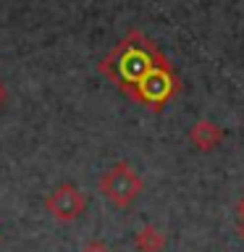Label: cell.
Listing matches in <instances>:
<instances>
[{
  "mask_svg": "<svg viewBox=\"0 0 244 252\" xmlns=\"http://www.w3.org/2000/svg\"><path fill=\"white\" fill-rule=\"evenodd\" d=\"M242 236H244V223H242Z\"/></svg>",
  "mask_w": 244,
  "mask_h": 252,
  "instance_id": "30bf717a",
  "label": "cell"
},
{
  "mask_svg": "<svg viewBox=\"0 0 244 252\" xmlns=\"http://www.w3.org/2000/svg\"><path fill=\"white\" fill-rule=\"evenodd\" d=\"M168 58L147 34H142L139 29L129 32L123 39H118V45L110 50L105 58L97 63L100 74L110 79L123 94H129L142 79H145L155 66H160Z\"/></svg>",
  "mask_w": 244,
  "mask_h": 252,
  "instance_id": "6da1fadb",
  "label": "cell"
},
{
  "mask_svg": "<svg viewBox=\"0 0 244 252\" xmlns=\"http://www.w3.org/2000/svg\"><path fill=\"white\" fill-rule=\"evenodd\" d=\"M134 247L139 252H160L165 247V234L157 226L147 223L137 231V236H134Z\"/></svg>",
  "mask_w": 244,
  "mask_h": 252,
  "instance_id": "8992f818",
  "label": "cell"
},
{
  "mask_svg": "<svg viewBox=\"0 0 244 252\" xmlns=\"http://www.w3.org/2000/svg\"><path fill=\"white\" fill-rule=\"evenodd\" d=\"M220 139H223V129H220L215 121H208V118L197 121L192 129H189V142H192L197 150H202V153L215 150L220 145Z\"/></svg>",
  "mask_w": 244,
  "mask_h": 252,
  "instance_id": "5b68a950",
  "label": "cell"
},
{
  "mask_svg": "<svg viewBox=\"0 0 244 252\" xmlns=\"http://www.w3.org/2000/svg\"><path fill=\"white\" fill-rule=\"evenodd\" d=\"M179 90H181V79L176 74V68H173V63L165 61L160 66H155L137 87H134L129 92V97L157 113V110H163L173 97H176Z\"/></svg>",
  "mask_w": 244,
  "mask_h": 252,
  "instance_id": "7a4b0ae2",
  "label": "cell"
},
{
  "mask_svg": "<svg viewBox=\"0 0 244 252\" xmlns=\"http://www.w3.org/2000/svg\"><path fill=\"white\" fill-rule=\"evenodd\" d=\"M45 210L50 213L55 220H61V223H71V220H76L87 210V194L76 184L66 181V184L55 187L53 192L47 194Z\"/></svg>",
  "mask_w": 244,
  "mask_h": 252,
  "instance_id": "277c9868",
  "label": "cell"
},
{
  "mask_svg": "<svg viewBox=\"0 0 244 252\" xmlns=\"http://www.w3.org/2000/svg\"><path fill=\"white\" fill-rule=\"evenodd\" d=\"M142 187L145 184H142L139 173L134 171L126 160L113 163L100 176V192H102V197H108L116 208H129V205L139 197Z\"/></svg>",
  "mask_w": 244,
  "mask_h": 252,
  "instance_id": "3957f363",
  "label": "cell"
},
{
  "mask_svg": "<svg viewBox=\"0 0 244 252\" xmlns=\"http://www.w3.org/2000/svg\"><path fill=\"white\" fill-rule=\"evenodd\" d=\"M5 100H8V87H5L3 82H0V108L5 105Z\"/></svg>",
  "mask_w": 244,
  "mask_h": 252,
  "instance_id": "9c48e42d",
  "label": "cell"
},
{
  "mask_svg": "<svg viewBox=\"0 0 244 252\" xmlns=\"http://www.w3.org/2000/svg\"><path fill=\"white\" fill-rule=\"evenodd\" d=\"M236 216H239V220L244 223V197H239V202H236Z\"/></svg>",
  "mask_w": 244,
  "mask_h": 252,
  "instance_id": "ba28073f",
  "label": "cell"
},
{
  "mask_svg": "<svg viewBox=\"0 0 244 252\" xmlns=\"http://www.w3.org/2000/svg\"><path fill=\"white\" fill-rule=\"evenodd\" d=\"M79 252H110V247L105 242H100V239H92V242H87Z\"/></svg>",
  "mask_w": 244,
  "mask_h": 252,
  "instance_id": "52a82bcc",
  "label": "cell"
}]
</instances>
